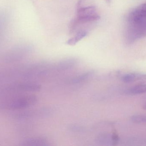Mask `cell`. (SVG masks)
I'll list each match as a JSON object with an SVG mask.
<instances>
[{
  "label": "cell",
  "instance_id": "cell-1",
  "mask_svg": "<svg viewBox=\"0 0 146 146\" xmlns=\"http://www.w3.org/2000/svg\"><path fill=\"white\" fill-rule=\"evenodd\" d=\"M126 41L132 43L146 36V13L136 7L129 15Z\"/></svg>",
  "mask_w": 146,
  "mask_h": 146
},
{
  "label": "cell",
  "instance_id": "cell-2",
  "mask_svg": "<svg viewBox=\"0 0 146 146\" xmlns=\"http://www.w3.org/2000/svg\"><path fill=\"white\" fill-rule=\"evenodd\" d=\"M100 19L96 8L93 6L79 7L76 10L75 18L70 24V31L74 32L77 26L97 21Z\"/></svg>",
  "mask_w": 146,
  "mask_h": 146
},
{
  "label": "cell",
  "instance_id": "cell-3",
  "mask_svg": "<svg viewBox=\"0 0 146 146\" xmlns=\"http://www.w3.org/2000/svg\"><path fill=\"white\" fill-rule=\"evenodd\" d=\"M38 102L37 97L29 95L20 96L0 104V108L3 109L16 110L31 107Z\"/></svg>",
  "mask_w": 146,
  "mask_h": 146
},
{
  "label": "cell",
  "instance_id": "cell-4",
  "mask_svg": "<svg viewBox=\"0 0 146 146\" xmlns=\"http://www.w3.org/2000/svg\"><path fill=\"white\" fill-rule=\"evenodd\" d=\"M41 88L40 85L32 82H13L0 87V95L25 92L38 91Z\"/></svg>",
  "mask_w": 146,
  "mask_h": 146
},
{
  "label": "cell",
  "instance_id": "cell-5",
  "mask_svg": "<svg viewBox=\"0 0 146 146\" xmlns=\"http://www.w3.org/2000/svg\"><path fill=\"white\" fill-rule=\"evenodd\" d=\"M146 79V74L138 73L127 74L122 77V81L125 83H132L139 81H144Z\"/></svg>",
  "mask_w": 146,
  "mask_h": 146
},
{
  "label": "cell",
  "instance_id": "cell-6",
  "mask_svg": "<svg viewBox=\"0 0 146 146\" xmlns=\"http://www.w3.org/2000/svg\"><path fill=\"white\" fill-rule=\"evenodd\" d=\"M88 31L86 30H81L77 31L76 34L66 42L67 44L69 45H74L87 35Z\"/></svg>",
  "mask_w": 146,
  "mask_h": 146
},
{
  "label": "cell",
  "instance_id": "cell-7",
  "mask_svg": "<svg viewBox=\"0 0 146 146\" xmlns=\"http://www.w3.org/2000/svg\"><path fill=\"white\" fill-rule=\"evenodd\" d=\"M46 141L41 138H32L26 139L21 142L22 146H43L45 145Z\"/></svg>",
  "mask_w": 146,
  "mask_h": 146
},
{
  "label": "cell",
  "instance_id": "cell-8",
  "mask_svg": "<svg viewBox=\"0 0 146 146\" xmlns=\"http://www.w3.org/2000/svg\"><path fill=\"white\" fill-rule=\"evenodd\" d=\"M127 93L131 95H137L146 93V85H139L134 86L128 89L126 91Z\"/></svg>",
  "mask_w": 146,
  "mask_h": 146
},
{
  "label": "cell",
  "instance_id": "cell-9",
  "mask_svg": "<svg viewBox=\"0 0 146 146\" xmlns=\"http://www.w3.org/2000/svg\"><path fill=\"white\" fill-rule=\"evenodd\" d=\"M93 74V73L92 71H89V72L84 73L79 75L73 79V82L74 83H79L80 82H82V81L89 79L92 75Z\"/></svg>",
  "mask_w": 146,
  "mask_h": 146
},
{
  "label": "cell",
  "instance_id": "cell-10",
  "mask_svg": "<svg viewBox=\"0 0 146 146\" xmlns=\"http://www.w3.org/2000/svg\"><path fill=\"white\" fill-rule=\"evenodd\" d=\"M132 121L136 123H146V116L137 115L133 117Z\"/></svg>",
  "mask_w": 146,
  "mask_h": 146
},
{
  "label": "cell",
  "instance_id": "cell-11",
  "mask_svg": "<svg viewBox=\"0 0 146 146\" xmlns=\"http://www.w3.org/2000/svg\"><path fill=\"white\" fill-rule=\"evenodd\" d=\"M138 7H139L140 9H141V10H142V11L146 12V2L144 4L140 5Z\"/></svg>",
  "mask_w": 146,
  "mask_h": 146
},
{
  "label": "cell",
  "instance_id": "cell-12",
  "mask_svg": "<svg viewBox=\"0 0 146 146\" xmlns=\"http://www.w3.org/2000/svg\"><path fill=\"white\" fill-rule=\"evenodd\" d=\"M112 139H113V141L115 142H117L118 141V136L116 134H115L113 135V138H112Z\"/></svg>",
  "mask_w": 146,
  "mask_h": 146
},
{
  "label": "cell",
  "instance_id": "cell-13",
  "mask_svg": "<svg viewBox=\"0 0 146 146\" xmlns=\"http://www.w3.org/2000/svg\"><path fill=\"white\" fill-rule=\"evenodd\" d=\"M143 109H144L146 110V103L144 105V106H143Z\"/></svg>",
  "mask_w": 146,
  "mask_h": 146
},
{
  "label": "cell",
  "instance_id": "cell-14",
  "mask_svg": "<svg viewBox=\"0 0 146 146\" xmlns=\"http://www.w3.org/2000/svg\"><path fill=\"white\" fill-rule=\"evenodd\" d=\"M145 81V82H146V79L145 80V81Z\"/></svg>",
  "mask_w": 146,
  "mask_h": 146
}]
</instances>
